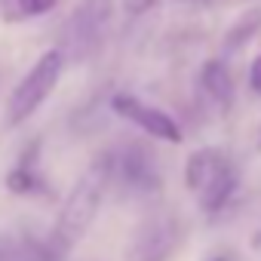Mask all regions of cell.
I'll list each match as a JSON object with an SVG mask.
<instances>
[{
	"label": "cell",
	"mask_w": 261,
	"mask_h": 261,
	"mask_svg": "<svg viewBox=\"0 0 261 261\" xmlns=\"http://www.w3.org/2000/svg\"><path fill=\"white\" fill-rule=\"evenodd\" d=\"M65 53L56 46V49H46L31 68H28V74L13 86V92H10V98H7V126L10 129H16V126H22V123H28L37 111H40V105L56 92V86H59V80H62V74H65Z\"/></svg>",
	"instance_id": "3"
},
{
	"label": "cell",
	"mask_w": 261,
	"mask_h": 261,
	"mask_svg": "<svg viewBox=\"0 0 261 261\" xmlns=\"http://www.w3.org/2000/svg\"><path fill=\"white\" fill-rule=\"evenodd\" d=\"M258 31H261V7H249V10L240 13V16L230 22V28L224 31V37H221V53H224V56H237L240 49H246V46L258 37Z\"/></svg>",
	"instance_id": "9"
},
{
	"label": "cell",
	"mask_w": 261,
	"mask_h": 261,
	"mask_svg": "<svg viewBox=\"0 0 261 261\" xmlns=\"http://www.w3.org/2000/svg\"><path fill=\"white\" fill-rule=\"evenodd\" d=\"M59 249L53 240H40L34 233H25L13 243V261H59Z\"/></svg>",
	"instance_id": "11"
},
{
	"label": "cell",
	"mask_w": 261,
	"mask_h": 261,
	"mask_svg": "<svg viewBox=\"0 0 261 261\" xmlns=\"http://www.w3.org/2000/svg\"><path fill=\"white\" fill-rule=\"evenodd\" d=\"M111 111L123 120H129L133 126H139L145 136L151 139H160V142H169V145H181L185 142V133H181V123L166 114L163 108L157 105H148L142 101L139 95L133 92H114L111 95Z\"/></svg>",
	"instance_id": "7"
},
{
	"label": "cell",
	"mask_w": 261,
	"mask_h": 261,
	"mask_svg": "<svg viewBox=\"0 0 261 261\" xmlns=\"http://www.w3.org/2000/svg\"><path fill=\"white\" fill-rule=\"evenodd\" d=\"M249 86L255 95H261V53L249 62Z\"/></svg>",
	"instance_id": "13"
},
{
	"label": "cell",
	"mask_w": 261,
	"mask_h": 261,
	"mask_svg": "<svg viewBox=\"0 0 261 261\" xmlns=\"http://www.w3.org/2000/svg\"><path fill=\"white\" fill-rule=\"evenodd\" d=\"M59 7V0H10L4 7V19L7 22H28V19H40L46 13H53Z\"/></svg>",
	"instance_id": "12"
},
{
	"label": "cell",
	"mask_w": 261,
	"mask_h": 261,
	"mask_svg": "<svg viewBox=\"0 0 261 261\" xmlns=\"http://www.w3.org/2000/svg\"><path fill=\"white\" fill-rule=\"evenodd\" d=\"M209 261H233L230 255H215V258H209Z\"/></svg>",
	"instance_id": "16"
},
{
	"label": "cell",
	"mask_w": 261,
	"mask_h": 261,
	"mask_svg": "<svg viewBox=\"0 0 261 261\" xmlns=\"http://www.w3.org/2000/svg\"><path fill=\"white\" fill-rule=\"evenodd\" d=\"M200 86L209 95V101L215 108H221L224 114L233 108V101H237V83H233V71L227 68V62L209 59L200 68Z\"/></svg>",
	"instance_id": "8"
},
{
	"label": "cell",
	"mask_w": 261,
	"mask_h": 261,
	"mask_svg": "<svg viewBox=\"0 0 261 261\" xmlns=\"http://www.w3.org/2000/svg\"><path fill=\"white\" fill-rule=\"evenodd\" d=\"M151 7H154V0H126V10L129 13H145Z\"/></svg>",
	"instance_id": "14"
},
{
	"label": "cell",
	"mask_w": 261,
	"mask_h": 261,
	"mask_svg": "<svg viewBox=\"0 0 261 261\" xmlns=\"http://www.w3.org/2000/svg\"><path fill=\"white\" fill-rule=\"evenodd\" d=\"M0 261H13V243L0 240Z\"/></svg>",
	"instance_id": "15"
},
{
	"label": "cell",
	"mask_w": 261,
	"mask_h": 261,
	"mask_svg": "<svg viewBox=\"0 0 261 261\" xmlns=\"http://www.w3.org/2000/svg\"><path fill=\"white\" fill-rule=\"evenodd\" d=\"M185 185L206 215L224 212L240 188V169L221 148H197L185 160Z\"/></svg>",
	"instance_id": "2"
},
{
	"label": "cell",
	"mask_w": 261,
	"mask_h": 261,
	"mask_svg": "<svg viewBox=\"0 0 261 261\" xmlns=\"http://www.w3.org/2000/svg\"><path fill=\"white\" fill-rule=\"evenodd\" d=\"M185 237V224L172 212H154L148 215L129 240L126 258L129 261H169Z\"/></svg>",
	"instance_id": "6"
},
{
	"label": "cell",
	"mask_w": 261,
	"mask_h": 261,
	"mask_svg": "<svg viewBox=\"0 0 261 261\" xmlns=\"http://www.w3.org/2000/svg\"><path fill=\"white\" fill-rule=\"evenodd\" d=\"M108 188H111V151L98 154L83 169V175L71 185L68 197L62 200V209H59V218L53 227V243L62 255L68 249H74L89 233V227L95 224V218L101 212Z\"/></svg>",
	"instance_id": "1"
},
{
	"label": "cell",
	"mask_w": 261,
	"mask_h": 261,
	"mask_svg": "<svg viewBox=\"0 0 261 261\" xmlns=\"http://www.w3.org/2000/svg\"><path fill=\"white\" fill-rule=\"evenodd\" d=\"M7 4H10V0H0V7H7Z\"/></svg>",
	"instance_id": "17"
},
{
	"label": "cell",
	"mask_w": 261,
	"mask_h": 261,
	"mask_svg": "<svg viewBox=\"0 0 261 261\" xmlns=\"http://www.w3.org/2000/svg\"><path fill=\"white\" fill-rule=\"evenodd\" d=\"M114 16H117L114 0H80L62 31L65 40L59 49L65 53V59H77V62L92 59L101 49L105 37L111 34Z\"/></svg>",
	"instance_id": "4"
},
{
	"label": "cell",
	"mask_w": 261,
	"mask_h": 261,
	"mask_svg": "<svg viewBox=\"0 0 261 261\" xmlns=\"http://www.w3.org/2000/svg\"><path fill=\"white\" fill-rule=\"evenodd\" d=\"M7 191L10 194H19V197H40V194H49V185L46 178L40 175V169L34 166V160H22L19 166H13L4 178Z\"/></svg>",
	"instance_id": "10"
},
{
	"label": "cell",
	"mask_w": 261,
	"mask_h": 261,
	"mask_svg": "<svg viewBox=\"0 0 261 261\" xmlns=\"http://www.w3.org/2000/svg\"><path fill=\"white\" fill-rule=\"evenodd\" d=\"M111 185H120L126 197H151L160 191L163 175L157 157L148 145L129 142L117 154H111Z\"/></svg>",
	"instance_id": "5"
}]
</instances>
